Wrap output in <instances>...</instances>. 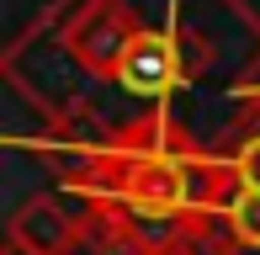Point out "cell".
Masks as SVG:
<instances>
[{
  "mask_svg": "<svg viewBox=\"0 0 260 255\" xmlns=\"http://www.w3.org/2000/svg\"><path fill=\"white\" fill-rule=\"evenodd\" d=\"M207 64H212V43L170 16L159 32L144 27L133 38V48L122 53V64L112 75V85H122L127 96H144V101L159 107V101H170V90L191 85Z\"/></svg>",
  "mask_w": 260,
  "mask_h": 255,
  "instance_id": "6da1fadb",
  "label": "cell"
},
{
  "mask_svg": "<svg viewBox=\"0 0 260 255\" xmlns=\"http://www.w3.org/2000/svg\"><path fill=\"white\" fill-rule=\"evenodd\" d=\"M138 32H144V16H138L127 0H80V6L69 11V21L58 27V43H64V53L85 69V75L112 80Z\"/></svg>",
  "mask_w": 260,
  "mask_h": 255,
  "instance_id": "7a4b0ae2",
  "label": "cell"
},
{
  "mask_svg": "<svg viewBox=\"0 0 260 255\" xmlns=\"http://www.w3.org/2000/svg\"><path fill=\"white\" fill-rule=\"evenodd\" d=\"M6 239H16V245H27L38 255H75V245L85 239V213H80V207H64L48 192H38V197H27V202L11 213Z\"/></svg>",
  "mask_w": 260,
  "mask_h": 255,
  "instance_id": "3957f363",
  "label": "cell"
},
{
  "mask_svg": "<svg viewBox=\"0 0 260 255\" xmlns=\"http://www.w3.org/2000/svg\"><path fill=\"white\" fill-rule=\"evenodd\" d=\"M223 160H229V170H234V181H239V186L260 192V117L244 128L229 149H223Z\"/></svg>",
  "mask_w": 260,
  "mask_h": 255,
  "instance_id": "277c9868",
  "label": "cell"
},
{
  "mask_svg": "<svg viewBox=\"0 0 260 255\" xmlns=\"http://www.w3.org/2000/svg\"><path fill=\"white\" fill-rule=\"evenodd\" d=\"M75 255H138L127 245V234H117L112 224H96V218H85V239L75 245Z\"/></svg>",
  "mask_w": 260,
  "mask_h": 255,
  "instance_id": "5b68a950",
  "label": "cell"
},
{
  "mask_svg": "<svg viewBox=\"0 0 260 255\" xmlns=\"http://www.w3.org/2000/svg\"><path fill=\"white\" fill-rule=\"evenodd\" d=\"M0 255H38V250H27V245H16V239H6V245H0Z\"/></svg>",
  "mask_w": 260,
  "mask_h": 255,
  "instance_id": "8992f818",
  "label": "cell"
},
{
  "mask_svg": "<svg viewBox=\"0 0 260 255\" xmlns=\"http://www.w3.org/2000/svg\"><path fill=\"white\" fill-rule=\"evenodd\" d=\"M239 96H255V107H260V85H239ZM260 117V112H255Z\"/></svg>",
  "mask_w": 260,
  "mask_h": 255,
  "instance_id": "52a82bcc",
  "label": "cell"
}]
</instances>
